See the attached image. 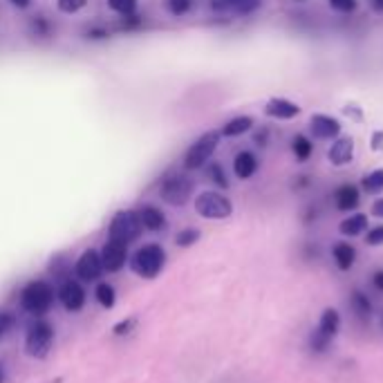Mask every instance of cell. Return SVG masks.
Masks as SVG:
<instances>
[{"instance_id": "cell-2", "label": "cell", "mask_w": 383, "mask_h": 383, "mask_svg": "<svg viewBox=\"0 0 383 383\" xmlns=\"http://www.w3.org/2000/svg\"><path fill=\"white\" fill-rule=\"evenodd\" d=\"M220 130H209V133H204L199 139H195L193 144H190V148L186 150L184 155V168L188 170H197L202 166H206L211 157L215 155V150L220 146Z\"/></svg>"}, {"instance_id": "cell-13", "label": "cell", "mask_w": 383, "mask_h": 383, "mask_svg": "<svg viewBox=\"0 0 383 383\" xmlns=\"http://www.w3.org/2000/svg\"><path fill=\"white\" fill-rule=\"evenodd\" d=\"M58 298L67 311H79L85 302V291L76 280H65L58 289Z\"/></svg>"}, {"instance_id": "cell-45", "label": "cell", "mask_w": 383, "mask_h": 383, "mask_svg": "<svg viewBox=\"0 0 383 383\" xmlns=\"http://www.w3.org/2000/svg\"><path fill=\"white\" fill-rule=\"evenodd\" d=\"M14 7H18V9H27L29 5H32V0H9Z\"/></svg>"}, {"instance_id": "cell-6", "label": "cell", "mask_w": 383, "mask_h": 383, "mask_svg": "<svg viewBox=\"0 0 383 383\" xmlns=\"http://www.w3.org/2000/svg\"><path fill=\"white\" fill-rule=\"evenodd\" d=\"M54 343V327L49 325V323L40 320L36 325L29 327L27 332V339H25V350L29 357L34 359H45L49 348H52Z\"/></svg>"}, {"instance_id": "cell-35", "label": "cell", "mask_w": 383, "mask_h": 383, "mask_svg": "<svg viewBox=\"0 0 383 383\" xmlns=\"http://www.w3.org/2000/svg\"><path fill=\"white\" fill-rule=\"evenodd\" d=\"M366 245H370V247H381V245H383V225L368 229Z\"/></svg>"}, {"instance_id": "cell-12", "label": "cell", "mask_w": 383, "mask_h": 383, "mask_svg": "<svg viewBox=\"0 0 383 383\" xmlns=\"http://www.w3.org/2000/svg\"><path fill=\"white\" fill-rule=\"evenodd\" d=\"M101 271H104V262H101V254H97L95 249H88L83 256L76 260V276L85 282L99 280Z\"/></svg>"}, {"instance_id": "cell-25", "label": "cell", "mask_w": 383, "mask_h": 383, "mask_svg": "<svg viewBox=\"0 0 383 383\" xmlns=\"http://www.w3.org/2000/svg\"><path fill=\"white\" fill-rule=\"evenodd\" d=\"M206 177L213 181L218 188H229V177L225 173V168H222V164H218V161H211V164L206 166Z\"/></svg>"}, {"instance_id": "cell-11", "label": "cell", "mask_w": 383, "mask_h": 383, "mask_svg": "<svg viewBox=\"0 0 383 383\" xmlns=\"http://www.w3.org/2000/svg\"><path fill=\"white\" fill-rule=\"evenodd\" d=\"M262 113H265V117L276 119V121H291V119H296L302 110L298 104H294V101H289L285 97H271L265 104Z\"/></svg>"}, {"instance_id": "cell-28", "label": "cell", "mask_w": 383, "mask_h": 383, "mask_svg": "<svg viewBox=\"0 0 383 383\" xmlns=\"http://www.w3.org/2000/svg\"><path fill=\"white\" fill-rule=\"evenodd\" d=\"M329 336L327 334H323V332L316 327L314 332L309 334V348H311V352H316V355H323L327 348H329Z\"/></svg>"}, {"instance_id": "cell-41", "label": "cell", "mask_w": 383, "mask_h": 383, "mask_svg": "<svg viewBox=\"0 0 383 383\" xmlns=\"http://www.w3.org/2000/svg\"><path fill=\"white\" fill-rule=\"evenodd\" d=\"M370 148L375 150V153H381V150H383V130H375V133H372Z\"/></svg>"}, {"instance_id": "cell-38", "label": "cell", "mask_w": 383, "mask_h": 383, "mask_svg": "<svg viewBox=\"0 0 383 383\" xmlns=\"http://www.w3.org/2000/svg\"><path fill=\"white\" fill-rule=\"evenodd\" d=\"M12 325H14V316L9 314V311L0 309V339H3L7 332L12 329Z\"/></svg>"}, {"instance_id": "cell-14", "label": "cell", "mask_w": 383, "mask_h": 383, "mask_svg": "<svg viewBox=\"0 0 383 383\" xmlns=\"http://www.w3.org/2000/svg\"><path fill=\"white\" fill-rule=\"evenodd\" d=\"M359 202H361V190L355 184H341L334 190V204L339 211H343V213L355 211L359 206Z\"/></svg>"}, {"instance_id": "cell-15", "label": "cell", "mask_w": 383, "mask_h": 383, "mask_svg": "<svg viewBox=\"0 0 383 383\" xmlns=\"http://www.w3.org/2000/svg\"><path fill=\"white\" fill-rule=\"evenodd\" d=\"M258 166H260V161L251 150H240L234 157V173L238 179H251L258 173Z\"/></svg>"}, {"instance_id": "cell-3", "label": "cell", "mask_w": 383, "mask_h": 383, "mask_svg": "<svg viewBox=\"0 0 383 383\" xmlns=\"http://www.w3.org/2000/svg\"><path fill=\"white\" fill-rule=\"evenodd\" d=\"M195 211L204 220H227L234 213V204L227 195L218 193V190H204L195 197Z\"/></svg>"}, {"instance_id": "cell-7", "label": "cell", "mask_w": 383, "mask_h": 383, "mask_svg": "<svg viewBox=\"0 0 383 383\" xmlns=\"http://www.w3.org/2000/svg\"><path fill=\"white\" fill-rule=\"evenodd\" d=\"M141 222L137 218V211H119L110 222V238L121 242H133L141 236Z\"/></svg>"}, {"instance_id": "cell-26", "label": "cell", "mask_w": 383, "mask_h": 383, "mask_svg": "<svg viewBox=\"0 0 383 383\" xmlns=\"http://www.w3.org/2000/svg\"><path fill=\"white\" fill-rule=\"evenodd\" d=\"M95 296H97V300H99V305L101 307H106V309H110L115 305V287L113 285H108V282H101V285L97 287V291H95Z\"/></svg>"}, {"instance_id": "cell-23", "label": "cell", "mask_w": 383, "mask_h": 383, "mask_svg": "<svg viewBox=\"0 0 383 383\" xmlns=\"http://www.w3.org/2000/svg\"><path fill=\"white\" fill-rule=\"evenodd\" d=\"M361 188L366 190L368 195H379L383 193V168H375L361 179Z\"/></svg>"}, {"instance_id": "cell-27", "label": "cell", "mask_w": 383, "mask_h": 383, "mask_svg": "<svg viewBox=\"0 0 383 383\" xmlns=\"http://www.w3.org/2000/svg\"><path fill=\"white\" fill-rule=\"evenodd\" d=\"M193 9V0H166V12L175 18L186 16Z\"/></svg>"}, {"instance_id": "cell-42", "label": "cell", "mask_w": 383, "mask_h": 383, "mask_svg": "<svg viewBox=\"0 0 383 383\" xmlns=\"http://www.w3.org/2000/svg\"><path fill=\"white\" fill-rule=\"evenodd\" d=\"M135 325V318H128V320H121L119 325H115V334L117 336H121V334H128L130 332V327Z\"/></svg>"}, {"instance_id": "cell-5", "label": "cell", "mask_w": 383, "mask_h": 383, "mask_svg": "<svg viewBox=\"0 0 383 383\" xmlns=\"http://www.w3.org/2000/svg\"><path fill=\"white\" fill-rule=\"evenodd\" d=\"M193 195V181L186 175H168L159 186V197L170 206H181L186 204L188 197Z\"/></svg>"}, {"instance_id": "cell-39", "label": "cell", "mask_w": 383, "mask_h": 383, "mask_svg": "<svg viewBox=\"0 0 383 383\" xmlns=\"http://www.w3.org/2000/svg\"><path fill=\"white\" fill-rule=\"evenodd\" d=\"M254 144L260 146V148H265L269 144V128L260 126L258 130H254Z\"/></svg>"}, {"instance_id": "cell-10", "label": "cell", "mask_w": 383, "mask_h": 383, "mask_svg": "<svg viewBox=\"0 0 383 383\" xmlns=\"http://www.w3.org/2000/svg\"><path fill=\"white\" fill-rule=\"evenodd\" d=\"M355 150H357V144L355 139L350 135H339L334 141H332V146L327 148V159L332 166H348L352 159H355Z\"/></svg>"}, {"instance_id": "cell-44", "label": "cell", "mask_w": 383, "mask_h": 383, "mask_svg": "<svg viewBox=\"0 0 383 383\" xmlns=\"http://www.w3.org/2000/svg\"><path fill=\"white\" fill-rule=\"evenodd\" d=\"M372 282H375V287L379 291H383V271H377V274L372 276Z\"/></svg>"}, {"instance_id": "cell-46", "label": "cell", "mask_w": 383, "mask_h": 383, "mask_svg": "<svg viewBox=\"0 0 383 383\" xmlns=\"http://www.w3.org/2000/svg\"><path fill=\"white\" fill-rule=\"evenodd\" d=\"M370 7L375 9L377 14H383V0H370Z\"/></svg>"}, {"instance_id": "cell-48", "label": "cell", "mask_w": 383, "mask_h": 383, "mask_svg": "<svg viewBox=\"0 0 383 383\" xmlns=\"http://www.w3.org/2000/svg\"><path fill=\"white\" fill-rule=\"evenodd\" d=\"M296 3H302V0H296Z\"/></svg>"}, {"instance_id": "cell-24", "label": "cell", "mask_w": 383, "mask_h": 383, "mask_svg": "<svg viewBox=\"0 0 383 383\" xmlns=\"http://www.w3.org/2000/svg\"><path fill=\"white\" fill-rule=\"evenodd\" d=\"M29 32L36 38H49L52 36V23H49L45 16H32V20H29Z\"/></svg>"}, {"instance_id": "cell-22", "label": "cell", "mask_w": 383, "mask_h": 383, "mask_svg": "<svg viewBox=\"0 0 383 383\" xmlns=\"http://www.w3.org/2000/svg\"><path fill=\"white\" fill-rule=\"evenodd\" d=\"M291 153H294V157L298 161H307L311 157V153H314V141H311L307 135H296L294 139H291Z\"/></svg>"}, {"instance_id": "cell-40", "label": "cell", "mask_w": 383, "mask_h": 383, "mask_svg": "<svg viewBox=\"0 0 383 383\" xmlns=\"http://www.w3.org/2000/svg\"><path fill=\"white\" fill-rule=\"evenodd\" d=\"M343 113H345L350 119H355V121H363V110H361L357 104H345V108H343Z\"/></svg>"}, {"instance_id": "cell-1", "label": "cell", "mask_w": 383, "mask_h": 383, "mask_svg": "<svg viewBox=\"0 0 383 383\" xmlns=\"http://www.w3.org/2000/svg\"><path fill=\"white\" fill-rule=\"evenodd\" d=\"M20 305H23L25 311L34 316H40V314H47L49 309L54 305V289L49 282L45 280H34L29 282V285L23 289V294H20Z\"/></svg>"}, {"instance_id": "cell-31", "label": "cell", "mask_w": 383, "mask_h": 383, "mask_svg": "<svg viewBox=\"0 0 383 383\" xmlns=\"http://www.w3.org/2000/svg\"><path fill=\"white\" fill-rule=\"evenodd\" d=\"M199 240V231L197 229H184V231H179L175 242H177V247H193L195 242Z\"/></svg>"}, {"instance_id": "cell-36", "label": "cell", "mask_w": 383, "mask_h": 383, "mask_svg": "<svg viewBox=\"0 0 383 383\" xmlns=\"http://www.w3.org/2000/svg\"><path fill=\"white\" fill-rule=\"evenodd\" d=\"M234 5L236 0H209V7L218 14H234Z\"/></svg>"}, {"instance_id": "cell-17", "label": "cell", "mask_w": 383, "mask_h": 383, "mask_svg": "<svg viewBox=\"0 0 383 383\" xmlns=\"http://www.w3.org/2000/svg\"><path fill=\"white\" fill-rule=\"evenodd\" d=\"M254 126H256L254 117H249V115H240V117L229 119L227 124L222 126L220 135H222V137H240V135L249 133V130H254Z\"/></svg>"}, {"instance_id": "cell-47", "label": "cell", "mask_w": 383, "mask_h": 383, "mask_svg": "<svg viewBox=\"0 0 383 383\" xmlns=\"http://www.w3.org/2000/svg\"><path fill=\"white\" fill-rule=\"evenodd\" d=\"M0 383H5V372H3V366H0Z\"/></svg>"}, {"instance_id": "cell-19", "label": "cell", "mask_w": 383, "mask_h": 383, "mask_svg": "<svg viewBox=\"0 0 383 383\" xmlns=\"http://www.w3.org/2000/svg\"><path fill=\"white\" fill-rule=\"evenodd\" d=\"M332 256H334V262L341 271H348L355 267L357 262V249L352 247L350 242H339V245H334V249H332Z\"/></svg>"}, {"instance_id": "cell-32", "label": "cell", "mask_w": 383, "mask_h": 383, "mask_svg": "<svg viewBox=\"0 0 383 383\" xmlns=\"http://www.w3.org/2000/svg\"><path fill=\"white\" fill-rule=\"evenodd\" d=\"M144 25V18H141L137 12L135 14H128V16H121L119 20V29L121 32H133V29H139Z\"/></svg>"}, {"instance_id": "cell-4", "label": "cell", "mask_w": 383, "mask_h": 383, "mask_svg": "<svg viewBox=\"0 0 383 383\" xmlns=\"http://www.w3.org/2000/svg\"><path fill=\"white\" fill-rule=\"evenodd\" d=\"M166 254L159 245H146L141 247L133 258V269L141 278H155L164 269Z\"/></svg>"}, {"instance_id": "cell-16", "label": "cell", "mask_w": 383, "mask_h": 383, "mask_svg": "<svg viewBox=\"0 0 383 383\" xmlns=\"http://www.w3.org/2000/svg\"><path fill=\"white\" fill-rule=\"evenodd\" d=\"M137 218L141 222V227L146 231H161L166 229V215L161 213V211L153 204H146L137 211Z\"/></svg>"}, {"instance_id": "cell-29", "label": "cell", "mask_w": 383, "mask_h": 383, "mask_svg": "<svg viewBox=\"0 0 383 383\" xmlns=\"http://www.w3.org/2000/svg\"><path fill=\"white\" fill-rule=\"evenodd\" d=\"M260 5H262V0H236L234 14L236 16H251V14L258 12Z\"/></svg>"}, {"instance_id": "cell-18", "label": "cell", "mask_w": 383, "mask_h": 383, "mask_svg": "<svg viewBox=\"0 0 383 383\" xmlns=\"http://www.w3.org/2000/svg\"><path fill=\"white\" fill-rule=\"evenodd\" d=\"M366 229H368L366 213H352L345 220H341V225H339L341 236H345V238H357L361 234H366Z\"/></svg>"}, {"instance_id": "cell-21", "label": "cell", "mask_w": 383, "mask_h": 383, "mask_svg": "<svg viewBox=\"0 0 383 383\" xmlns=\"http://www.w3.org/2000/svg\"><path fill=\"white\" fill-rule=\"evenodd\" d=\"M350 307H352V311L361 318V320H368L370 316H372V302H370V298L363 294L361 289H355L352 291V296H350Z\"/></svg>"}, {"instance_id": "cell-34", "label": "cell", "mask_w": 383, "mask_h": 383, "mask_svg": "<svg viewBox=\"0 0 383 383\" xmlns=\"http://www.w3.org/2000/svg\"><path fill=\"white\" fill-rule=\"evenodd\" d=\"M88 5V0H56V7L63 14H76Z\"/></svg>"}, {"instance_id": "cell-20", "label": "cell", "mask_w": 383, "mask_h": 383, "mask_svg": "<svg viewBox=\"0 0 383 383\" xmlns=\"http://www.w3.org/2000/svg\"><path fill=\"white\" fill-rule=\"evenodd\" d=\"M318 329L323 332V334H327L329 339H334L339 334L341 329V314L336 309L327 307L325 311L320 314V320H318Z\"/></svg>"}, {"instance_id": "cell-37", "label": "cell", "mask_w": 383, "mask_h": 383, "mask_svg": "<svg viewBox=\"0 0 383 383\" xmlns=\"http://www.w3.org/2000/svg\"><path fill=\"white\" fill-rule=\"evenodd\" d=\"M85 38H90V40H106V38H110V32H108V27L92 25L85 32Z\"/></svg>"}, {"instance_id": "cell-43", "label": "cell", "mask_w": 383, "mask_h": 383, "mask_svg": "<svg viewBox=\"0 0 383 383\" xmlns=\"http://www.w3.org/2000/svg\"><path fill=\"white\" fill-rule=\"evenodd\" d=\"M372 215L375 218H379V220H383V197H379L375 204H372Z\"/></svg>"}, {"instance_id": "cell-30", "label": "cell", "mask_w": 383, "mask_h": 383, "mask_svg": "<svg viewBox=\"0 0 383 383\" xmlns=\"http://www.w3.org/2000/svg\"><path fill=\"white\" fill-rule=\"evenodd\" d=\"M108 7L119 16H128L137 12V0H108Z\"/></svg>"}, {"instance_id": "cell-8", "label": "cell", "mask_w": 383, "mask_h": 383, "mask_svg": "<svg viewBox=\"0 0 383 383\" xmlns=\"http://www.w3.org/2000/svg\"><path fill=\"white\" fill-rule=\"evenodd\" d=\"M341 130H343L341 121L336 117H332V115L316 113V115H311V119H309V133L318 141H334L341 135Z\"/></svg>"}, {"instance_id": "cell-9", "label": "cell", "mask_w": 383, "mask_h": 383, "mask_svg": "<svg viewBox=\"0 0 383 383\" xmlns=\"http://www.w3.org/2000/svg\"><path fill=\"white\" fill-rule=\"evenodd\" d=\"M126 260H128V245L121 240L110 238L104 245V249H101V262H104V269L115 274V271H119L126 265Z\"/></svg>"}, {"instance_id": "cell-33", "label": "cell", "mask_w": 383, "mask_h": 383, "mask_svg": "<svg viewBox=\"0 0 383 383\" xmlns=\"http://www.w3.org/2000/svg\"><path fill=\"white\" fill-rule=\"evenodd\" d=\"M327 5L339 14H355L359 7V0H327Z\"/></svg>"}]
</instances>
